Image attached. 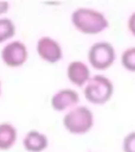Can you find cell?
Masks as SVG:
<instances>
[{
    "label": "cell",
    "mask_w": 135,
    "mask_h": 152,
    "mask_svg": "<svg viewBox=\"0 0 135 152\" xmlns=\"http://www.w3.org/2000/svg\"><path fill=\"white\" fill-rule=\"evenodd\" d=\"M70 20L74 28L85 35H97L110 26L107 15L91 7H76L71 13Z\"/></svg>",
    "instance_id": "obj_1"
},
{
    "label": "cell",
    "mask_w": 135,
    "mask_h": 152,
    "mask_svg": "<svg viewBox=\"0 0 135 152\" xmlns=\"http://www.w3.org/2000/svg\"><path fill=\"white\" fill-rule=\"evenodd\" d=\"M95 124L93 111L85 104H78L63 114L62 125L73 135H83L90 132Z\"/></svg>",
    "instance_id": "obj_2"
},
{
    "label": "cell",
    "mask_w": 135,
    "mask_h": 152,
    "mask_svg": "<svg viewBox=\"0 0 135 152\" xmlns=\"http://www.w3.org/2000/svg\"><path fill=\"white\" fill-rule=\"evenodd\" d=\"M115 86L111 78L104 74H94L82 88L83 96L90 104L102 106L113 97Z\"/></svg>",
    "instance_id": "obj_3"
},
{
    "label": "cell",
    "mask_w": 135,
    "mask_h": 152,
    "mask_svg": "<svg viewBox=\"0 0 135 152\" xmlns=\"http://www.w3.org/2000/svg\"><path fill=\"white\" fill-rule=\"evenodd\" d=\"M116 49L110 41L99 40L92 43L87 52V59L91 68L97 71H106L116 60Z\"/></svg>",
    "instance_id": "obj_4"
},
{
    "label": "cell",
    "mask_w": 135,
    "mask_h": 152,
    "mask_svg": "<svg viewBox=\"0 0 135 152\" xmlns=\"http://www.w3.org/2000/svg\"><path fill=\"white\" fill-rule=\"evenodd\" d=\"M28 45L20 39H13L2 45L0 51V59L7 66L16 69L28 61Z\"/></svg>",
    "instance_id": "obj_5"
},
{
    "label": "cell",
    "mask_w": 135,
    "mask_h": 152,
    "mask_svg": "<svg viewBox=\"0 0 135 152\" xmlns=\"http://www.w3.org/2000/svg\"><path fill=\"white\" fill-rule=\"evenodd\" d=\"M35 51L42 61L50 64H58L64 56L61 43L56 38L49 35H42L38 38L35 45Z\"/></svg>",
    "instance_id": "obj_6"
},
{
    "label": "cell",
    "mask_w": 135,
    "mask_h": 152,
    "mask_svg": "<svg viewBox=\"0 0 135 152\" xmlns=\"http://www.w3.org/2000/svg\"><path fill=\"white\" fill-rule=\"evenodd\" d=\"M80 102V95L73 88H61L52 94L50 98L51 108L58 113H66L77 107Z\"/></svg>",
    "instance_id": "obj_7"
},
{
    "label": "cell",
    "mask_w": 135,
    "mask_h": 152,
    "mask_svg": "<svg viewBox=\"0 0 135 152\" xmlns=\"http://www.w3.org/2000/svg\"><path fill=\"white\" fill-rule=\"evenodd\" d=\"M66 74L68 80L76 88H83L92 77L89 64L79 59L72 60L68 64Z\"/></svg>",
    "instance_id": "obj_8"
},
{
    "label": "cell",
    "mask_w": 135,
    "mask_h": 152,
    "mask_svg": "<svg viewBox=\"0 0 135 152\" xmlns=\"http://www.w3.org/2000/svg\"><path fill=\"white\" fill-rule=\"evenodd\" d=\"M50 144L45 133L39 130H30L22 137V146L26 152H43Z\"/></svg>",
    "instance_id": "obj_9"
},
{
    "label": "cell",
    "mask_w": 135,
    "mask_h": 152,
    "mask_svg": "<svg viewBox=\"0 0 135 152\" xmlns=\"http://www.w3.org/2000/svg\"><path fill=\"white\" fill-rule=\"evenodd\" d=\"M18 140V130L14 124L9 121L0 123V150L7 151L16 145Z\"/></svg>",
    "instance_id": "obj_10"
},
{
    "label": "cell",
    "mask_w": 135,
    "mask_h": 152,
    "mask_svg": "<svg viewBox=\"0 0 135 152\" xmlns=\"http://www.w3.org/2000/svg\"><path fill=\"white\" fill-rule=\"evenodd\" d=\"M16 23L9 17H0V45H4L14 39L16 35Z\"/></svg>",
    "instance_id": "obj_11"
},
{
    "label": "cell",
    "mask_w": 135,
    "mask_h": 152,
    "mask_svg": "<svg viewBox=\"0 0 135 152\" xmlns=\"http://www.w3.org/2000/svg\"><path fill=\"white\" fill-rule=\"evenodd\" d=\"M120 64L125 70L135 73V45L126 48L120 55Z\"/></svg>",
    "instance_id": "obj_12"
},
{
    "label": "cell",
    "mask_w": 135,
    "mask_h": 152,
    "mask_svg": "<svg viewBox=\"0 0 135 152\" xmlns=\"http://www.w3.org/2000/svg\"><path fill=\"white\" fill-rule=\"evenodd\" d=\"M121 148L123 152H135V130L130 131L123 136Z\"/></svg>",
    "instance_id": "obj_13"
},
{
    "label": "cell",
    "mask_w": 135,
    "mask_h": 152,
    "mask_svg": "<svg viewBox=\"0 0 135 152\" xmlns=\"http://www.w3.org/2000/svg\"><path fill=\"white\" fill-rule=\"evenodd\" d=\"M127 28L131 35L135 37V11H133L127 19Z\"/></svg>",
    "instance_id": "obj_14"
},
{
    "label": "cell",
    "mask_w": 135,
    "mask_h": 152,
    "mask_svg": "<svg viewBox=\"0 0 135 152\" xmlns=\"http://www.w3.org/2000/svg\"><path fill=\"white\" fill-rule=\"evenodd\" d=\"M11 3L7 0H0V17H3L9 11Z\"/></svg>",
    "instance_id": "obj_15"
},
{
    "label": "cell",
    "mask_w": 135,
    "mask_h": 152,
    "mask_svg": "<svg viewBox=\"0 0 135 152\" xmlns=\"http://www.w3.org/2000/svg\"><path fill=\"white\" fill-rule=\"evenodd\" d=\"M2 93H3V85H2V81L0 79V98L2 96Z\"/></svg>",
    "instance_id": "obj_16"
},
{
    "label": "cell",
    "mask_w": 135,
    "mask_h": 152,
    "mask_svg": "<svg viewBox=\"0 0 135 152\" xmlns=\"http://www.w3.org/2000/svg\"><path fill=\"white\" fill-rule=\"evenodd\" d=\"M88 152H94V151H88Z\"/></svg>",
    "instance_id": "obj_17"
}]
</instances>
